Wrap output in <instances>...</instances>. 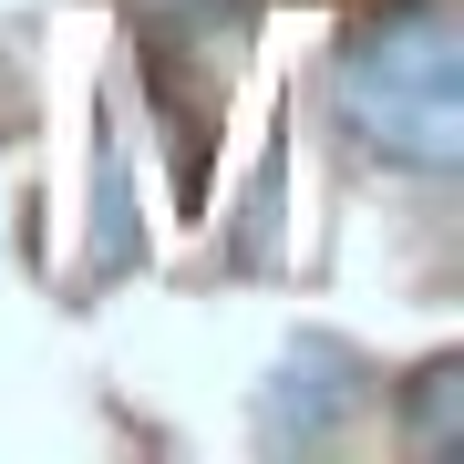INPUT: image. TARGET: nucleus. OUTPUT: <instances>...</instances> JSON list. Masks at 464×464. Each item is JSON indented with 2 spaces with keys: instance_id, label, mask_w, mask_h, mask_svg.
<instances>
[{
  "instance_id": "obj_3",
  "label": "nucleus",
  "mask_w": 464,
  "mask_h": 464,
  "mask_svg": "<svg viewBox=\"0 0 464 464\" xmlns=\"http://www.w3.org/2000/svg\"><path fill=\"white\" fill-rule=\"evenodd\" d=\"M402 433H413V454H454V444H464V362H454V351L413 372V392H402Z\"/></svg>"
},
{
  "instance_id": "obj_2",
  "label": "nucleus",
  "mask_w": 464,
  "mask_h": 464,
  "mask_svg": "<svg viewBox=\"0 0 464 464\" xmlns=\"http://www.w3.org/2000/svg\"><path fill=\"white\" fill-rule=\"evenodd\" d=\"M362 413V362H351L341 341H289L279 351V372L258 382V444L268 454H320L331 433Z\"/></svg>"
},
{
  "instance_id": "obj_1",
  "label": "nucleus",
  "mask_w": 464,
  "mask_h": 464,
  "mask_svg": "<svg viewBox=\"0 0 464 464\" xmlns=\"http://www.w3.org/2000/svg\"><path fill=\"white\" fill-rule=\"evenodd\" d=\"M331 114L402 176L464 166V21L454 0H382L331 63Z\"/></svg>"
},
{
  "instance_id": "obj_5",
  "label": "nucleus",
  "mask_w": 464,
  "mask_h": 464,
  "mask_svg": "<svg viewBox=\"0 0 464 464\" xmlns=\"http://www.w3.org/2000/svg\"><path fill=\"white\" fill-rule=\"evenodd\" d=\"M248 11H258V0H134V21L166 32V42H227Z\"/></svg>"
},
{
  "instance_id": "obj_4",
  "label": "nucleus",
  "mask_w": 464,
  "mask_h": 464,
  "mask_svg": "<svg viewBox=\"0 0 464 464\" xmlns=\"http://www.w3.org/2000/svg\"><path fill=\"white\" fill-rule=\"evenodd\" d=\"M93 176H103V227H93V279H124L145 237H134V207H124V145H114V134H103Z\"/></svg>"
}]
</instances>
